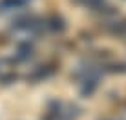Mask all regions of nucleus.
I'll return each instance as SVG.
<instances>
[{"mask_svg": "<svg viewBox=\"0 0 126 120\" xmlns=\"http://www.w3.org/2000/svg\"><path fill=\"white\" fill-rule=\"evenodd\" d=\"M113 33H117V35H123V36H126V22H121L119 25H115L113 29H111Z\"/></svg>", "mask_w": 126, "mask_h": 120, "instance_id": "7", "label": "nucleus"}, {"mask_svg": "<svg viewBox=\"0 0 126 120\" xmlns=\"http://www.w3.org/2000/svg\"><path fill=\"white\" fill-rule=\"evenodd\" d=\"M46 27H47L46 20L40 18V16H35V15L20 16L16 22H13V31L24 33V35H40Z\"/></svg>", "mask_w": 126, "mask_h": 120, "instance_id": "1", "label": "nucleus"}, {"mask_svg": "<svg viewBox=\"0 0 126 120\" xmlns=\"http://www.w3.org/2000/svg\"><path fill=\"white\" fill-rule=\"evenodd\" d=\"M60 106H62V100H49L47 102V108L44 111V117L42 120H59V115H60Z\"/></svg>", "mask_w": 126, "mask_h": 120, "instance_id": "3", "label": "nucleus"}, {"mask_svg": "<svg viewBox=\"0 0 126 120\" xmlns=\"http://www.w3.org/2000/svg\"><path fill=\"white\" fill-rule=\"evenodd\" d=\"M31 0H0V15L2 13H9L15 9H20L26 4H29Z\"/></svg>", "mask_w": 126, "mask_h": 120, "instance_id": "4", "label": "nucleus"}, {"mask_svg": "<svg viewBox=\"0 0 126 120\" xmlns=\"http://www.w3.org/2000/svg\"><path fill=\"white\" fill-rule=\"evenodd\" d=\"M33 57V46L29 42H22L18 46V51H16V60L18 62H26Z\"/></svg>", "mask_w": 126, "mask_h": 120, "instance_id": "6", "label": "nucleus"}, {"mask_svg": "<svg viewBox=\"0 0 126 120\" xmlns=\"http://www.w3.org/2000/svg\"><path fill=\"white\" fill-rule=\"evenodd\" d=\"M55 73V69L51 66H40V67H37L31 75L28 76V78H31V80H35V82H40V80H46V78H49L51 75Z\"/></svg>", "mask_w": 126, "mask_h": 120, "instance_id": "5", "label": "nucleus"}, {"mask_svg": "<svg viewBox=\"0 0 126 120\" xmlns=\"http://www.w3.org/2000/svg\"><path fill=\"white\" fill-rule=\"evenodd\" d=\"M79 115H80V108L77 104H73V102H62L59 120H77Z\"/></svg>", "mask_w": 126, "mask_h": 120, "instance_id": "2", "label": "nucleus"}]
</instances>
